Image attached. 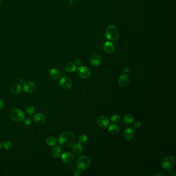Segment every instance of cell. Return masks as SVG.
Wrapping results in <instances>:
<instances>
[{"label": "cell", "instance_id": "5", "mask_svg": "<svg viewBox=\"0 0 176 176\" xmlns=\"http://www.w3.org/2000/svg\"><path fill=\"white\" fill-rule=\"evenodd\" d=\"M175 158L173 156H167L164 158L161 162V165L166 170H171L175 165Z\"/></svg>", "mask_w": 176, "mask_h": 176}, {"label": "cell", "instance_id": "20", "mask_svg": "<svg viewBox=\"0 0 176 176\" xmlns=\"http://www.w3.org/2000/svg\"><path fill=\"white\" fill-rule=\"evenodd\" d=\"M49 76L53 79H57L61 76V72L55 68H52L49 72Z\"/></svg>", "mask_w": 176, "mask_h": 176}, {"label": "cell", "instance_id": "18", "mask_svg": "<svg viewBox=\"0 0 176 176\" xmlns=\"http://www.w3.org/2000/svg\"><path fill=\"white\" fill-rule=\"evenodd\" d=\"M83 147L81 144L79 143L75 144L72 148V151L74 156H80L82 152Z\"/></svg>", "mask_w": 176, "mask_h": 176}, {"label": "cell", "instance_id": "13", "mask_svg": "<svg viewBox=\"0 0 176 176\" xmlns=\"http://www.w3.org/2000/svg\"><path fill=\"white\" fill-rule=\"evenodd\" d=\"M103 49L107 53H113L115 50V46L112 42L107 41L103 45Z\"/></svg>", "mask_w": 176, "mask_h": 176}, {"label": "cell", "instance_id": "10", "mask_svg": "<svg viewBox=\"0 0 176 176\" xmlns=\"http://www.w3.org/2000/svg\"><path fill=\"white\" fill-rule=\"evenodd\" d=\"M61 160L64 163H70L74 160V156L73 154L69 152H66L63 153L61 156Z\"/></svg>", "mask_w": 176, "mask_h": 176}, {"label": "cell", "instance_id": "37", "mask_svg": "<svg viewBox=\"0 0 176 176\" xmlns=\"http://www.w3.org/2000/svg\"><path fill=\"white\" fill-rule=\"evenodd\" d=\"M2 145H1V144L0 143V150H1V148H2Z\"/></svg>", "mask_w": 176, "mask_h": 176}, {"label": "cell", "instance_id": "26", "mask_svg": "<svg viewBox=\"0 0 176 176\" xmlns=\"http://www.w3.org/2000/svg\"><path fill=\"white\" fill-rule=\"evenodd\" d=\"M120 116L117 114L112 115L111 118V120L112 121L113 123H118L120 121Z\"/></svg>", "mask_w": 176, "mask_h": 176}, {"label": "cell", "instance_id": "30", "mask_svg": "<svg viewBox=\"0 0 176 176\" xmlns=\"http://www.w3.org/2000/svg\"><path fill=\"white\" fill-rule=\"evenodd\" d=\"M74 64L76 65V66H80L82 64V61L79 59H77L74 61Z\"/></svg>", "mask_w": 176, "mask_h": 176}, {"label": "cell", "instance_id": "2", "mask_svg": "<svg viewBox=\"0 0 176 176\" xmlns=\"http://www.w3.org/2000/svg\"><path fill=\"white\" fill-rule=\"evenodd\" d=\"M119 32L117 28L114 25H110L107 26L105 32V36L107 39L114 41L118 38Z\"/></svg>", "mask_w": 176, "mask_h": 176}, {"label": "cell", "instance_id": "12", "mask_svg": "<svg viewBox=\"0 0 176 176\" xmlns=\"http://www.w3.org/2000/svg\"><path fill=\"white\" fill-rule=\"evenodd\" d=\"M34 121L37 125H43L45 122L46 118L42 114L37 113L34 116Z\"/></svg>", "mask_w": 176, "mask_h": 176}, {"label": "cell", "instance_id": "14", "mask_svg": "<svg viewBox=\"0 0 176 176\" xmlns=\"http://www.w3.org/2000/svg\"><path fill=\"white\" fill-rule=\"evenodd\" d=\"M90 62L92 66L94 67H97L99 66L102 62V58L101 56L99 54H96L92 56Z\"/></svg>", "mask_w": 176, "mask_h": 176}, {"label": "cell", "instance_id": "31", "mask_svg": "<svg viewBox=\"0 0 176 176\" xmlns=\"http://www.w3.org/2000/svg\"><path fill=\"white\" fill-rule=\"evenodd\" d=\"M80 174H81V171H80V169H76L74 170V176H79Z\"/></svg>", "mask_w": 176, "mask_h": 176}, {"label": "cell", "instance_id": "3", "mask_svg": "<svg viewBox=\"0 0 176 176\" xmlns=\"http://www.w3.org/2000/svg\"><path fill=\"white\" fill-rule=\"evenodd\" d=\"M90 165V160L87 156H82L77 159V166L78 169L81 170H85Z\"/></svg>", "mask_w": 176, "mask_h": 176}, {"label": "cell", "instance_id": "27", "mask_svg": "<svg viewBox=\"0 0 176 176\" xmlns=\"http://www.w3.org/2000/svg\"><path fill=\"white\" fill-rule=\"evenodd\" d=\"M12 147V143L9 141H6L4 142L3 144V147L5 149H9L11 148Z\"/></svg>", "mask_w": 176, "mask_h": 176}, {"label": "cell", "instance_id": "9", "mask_svg": "<svg viewBox=\"0 0 176 176\" xmlns=\"http://www.w3.org/2000/svg\"><path fill=\"white\" fill-rule=\"evenodd\" d=\"M23 89L28 93H33L36 90V85L32 82H26L24 83Z\"/></svg>", "mask_w": 176, "mask_h": 176}, {"label": "cell", "instance_id": "6", "mask_svg": "<svg viewBox=\"0 0 176 176\" xmlns=\"http://www.w3.org/2000/svg\"><path fill=\"white\" fill-rule=\"evenodd\" d=\"M77 74L83 79H87L91 75V70L87 66H80L77 69Z\"/></svg>", "mask_w": 176, "mask_h": 176}, {"label": "cell", "instance_id": "24", "mask_svg": "<svg viewBox=\"0 0 176 176\" xmlns=\"http://www.w3.org/2000/svg\"><path fill=\"white\" fill-rule=\"evenodd\" d=\"M35 112V108L32 105H29L26 110V114L28 116H32Z\"/></svg>", "mask_w": 176, "mask_h": 176}, {"label": "cell", "instance_id": "23", "mask_svg": "<svg viewBox=\"0 0 176 176\" xmlns=\"http://www.w3.org/2000/svg\"><path fill=\"white\" fill-rule=\"evenodd\" d=\"M57 139L53 136H50L47 138L46 144L50 146H54L57 143Z\"/></svg>", "mask_w": 176, "mask_h": 176}, {"label": "cell", "instance_id": "25", "mask_svg": "<svg viewBox=\"0 0 176 176\" xmlns=\"http://www.w3.org/2000/svg\"><path fill=\"white\" fill-rule=\"evenodd\" d=\"M87 140H88V138H87V135L83 134V135H81L79 138L78 142L80 144H84L87 142Z\"/></svg>", "mask_w": 176, "mask_h": 176}, {"label": "cell", "instance_id": "17", "mask_svg": "<svg viewBox=\"0 0 176 176\" xmlns=\"http://www.w3.org/2000/svg\"><path fill=\"white\" fill-rule=\"evenodd\" d=\"M123 136L126 140L130 141L132 140L134 136V131L131 128L125 129L123 133Z\"/></svg>", "mask_w": 176, "mask_h": 176}, {"label": "cell", "instance_id": "38", "mask_svg": "<svg viewBox=\"0 0 176 176\" xmlns=\"http://www.w3.org/2000/svg\"><path fill=\"white\" fill-rule=\"evenodd\" d=\"M0 5H1V0H0Z\"/></svg>", "mask_w": 176, "mask_h": 176}, {"label": "cell", "instance_id": "28", "mask_svg": "<svg viewBox=\"0 0 176 176\" xmlns=\"http://www.w3.org/2000/svg\"><path fill=\"white\" fill-rule=\"evenodd\" d=\"M23 125L26 127H28L31 125V119L30 118H24L23 119Z\"/></svg>", "mask_w": 176, "mask_h": 176}, {"label": "cell", "instance_id": "7", "mask_svg": "<svg viewBox=\"0 0 176 176\" xmlns=\"http://www.w3.org/2000/svg\"><path fill=\"white\" fill-rule=\"evenodd\" d=\"M59 85L63 89H69L72 86V82L69 78L63 77L59 80Z\"/></svg>", "mask_w": 176, "mask_h": 176}, {"label": "cell", "instance_id": "33", "mask_svg": "<svg viewBox=\"0 0 176 176\" xmlns=\"http://www.w3.org/2000/svg\"><path fill=\"white\" fill-rule=\"evenodd\" d=\"M69 1H70V2L71 4L74 5V4H77V3L79 2V0H69Z\"/></svg>", "mask_w": 176, "mask_h": 176}, {"label": "cell", "instance_id": "36", "mask_svg": "<svg viewBox=\"0 0 176 176\" xmlns=\"http://www.w3.org/2000/svg\"><path fill=\"white\" fill-rule=\"evenodd\" d=\"M19 82H20V83H21V84H24V83H25V80H24V79H22V78H21V79L19 80Z\"/></svg>", "mask_w": 176, "mask_h": 176}, {"label": "cell", "instance_id": "29", "mask_svg": "<svg viewBox=\"0 0 176 176\" xmlns=\"http://www.w3.org/2000/svg\"><path fill=\"white\" fill-rule=\"evenodd\" d=\"M133 128L134 129H135V130H138V129H140V128H141V127H142V124H141V123L140 122H139V121H136V122H135L134 123V125H133Z\"/></svg>", "mask_w": 176, "mask_h": 176}, {"label": "cell", "instance_id": "11", "mask_svg": "<svg viewBox=\"0 0 176 176\" xmlns=\"http://www.w3.org/2000/svg\"><path fill=\"white\" fill-rule=\"evenodd\" d=\"M118 83L121 86H126L130 83V77L127 74H122L118 79Z\"/></svg>", "mask_w": 176, "mask_h": 176}, {"label": "cell", "instance_id": "15", "mask_svg": "<svg viewBox=\"0 0 176 176\" xmlns=\"http://www.w3.org/2000/svg\"><path fill=\"white\" fill-rule=\"evenodd\" d=\"M61 149L59 146H53L51 148V155L54 158H58L61 155Z\"/></svg>", "mask_w": 176, "mask_h": 176}, {"label": "cell", "instance_id": "4", "mask_svg": "<svg viewBox=\"0 0 176 176\" xmlns=\"http://www.w3.org/2000/svg\"><path fill=\"white\" fill-rule=\"evenodd\" d=\"M9 115L12 120L18 122L23 121L24 118H25V115L23 111L18 109L11 110Z\"/></svg>", "mask_w": 176, "mask_h": 176}, {"label": "cell", "instance_id": "22", "mask_svg": "<svg viewBox=\"0 0 176 176\" xmlns=\"http://www.w3.org/2000/svg\"><path fill=\"white\" fill-rule=\"evenodd\" d=\"M65 69L68 72L71 73L76 71V70L77 69V66L74 63H69L68 64H67L66 66L65 67Z\"/></svg>", "mask_w": 176, "mask_h": 176}, {"label": "cell", "instance_id": "1", "mask_svg": "<svg viewBox=\"0 0 176 176\" xmlns=\"http://www.w3.org/2000/svg\"><path fill=\"white\" fill-rule=\"evenodd\" d=\"M58 141L61 146L65 148H69L74 144L75 137L71 132L65 131L59 135Z\"/></svg>", "mask_w": 176, "mask_h": 176}, {"label": "cell", "instance_id": "21", "mask_svg": "<svg viewBox=\"0 0 176 176\" xmlns=\"http://www.w3.org/2000/svg\"><path fill=\"white\" fill-rule=\"evenodd\" d=\"M22 90V87L18 83L13 84L10 87V92L13 94H18Z\"/></svg>", "mask_w": 176, "mask_h": 176}, {"label": "cell", "instance_id": "19", "mask_svg": "<svg viewBox=\"0 0 176 176\" xmlns=\"http://www.w3.org/2000/svg\"><path fill=\"white\" fill-rule=\"evenodd\" d=\"M123 122L127 125H131L134 122V117L131 114H127L123 117Z\"/></svg>", "mask_w": 176, "mask_h": 176}, {"label": "cell", "instance_id": "35", "mask_svg": "<svg viewBox=\"0 0 176 176\" xmlns=\"http://www.w3.org/2000/svg\"><path fill=\"white\" fill-rule=\"evenodd\" d=\"M3 106H4L3 101L2 100L0 99V110H1L2 109Z\"/></svg>", "mask_w": 176, "mask_h": 176}, {"label": "cell", "instance_id": "32", "mask_svg": "<svg viewBox=\"0 0 176 176\" xmlns=\"http://www.w3.org/2000/svg\"><path fill=\"white\" fill-rule=\"evenodd\" d=\"M169 173H168V175H169V176H176V174L175 173V171H170V170H169Z\"/></svg>", "mask_w": 176, "mask_h": 176}, {"label": "cell", "instance_id": "8", "mask_svg": "<svg viewBox=\"0 0 176 176\" xmlns=\"http://www.w3.org/2000/svg\"><path fill=\"white\" fill-rule=\"evenodd\" d=\"M110 123V120L107 116H101L98 118L97 124L100 128H107Z\"/></svg>", "mask_w": 176, "mask_h": 176}, {"label": "cell", "instance_id": "34", "mask_svg": "<svg viewBox=\"0 0 176 176\" xmlns=\"http://www.w3.org/2000/svg\"><path fill=\"white\" fill-rule=\"evenodd\" d=\"M156 176H166V174H164V173H163V172H158V173H157V174H156Z\"/></svg>", "mask_w": 176, "mask_h": 176}, {"label": "cell", "instance_id": "16", "mask_svg": "<svg viewBox=\"0 0 176 176\" xmlns=\"http://www.w3.org/2000/svg\"><path fill=\"white\" fill-rule=\"evenodd\" d=\"M119 126L115 123L111 124L108 128L109 133L112 135H117L119 132Z\"/></svg>", "mask_w": 176, "mask_h": 176}]
</instances>
